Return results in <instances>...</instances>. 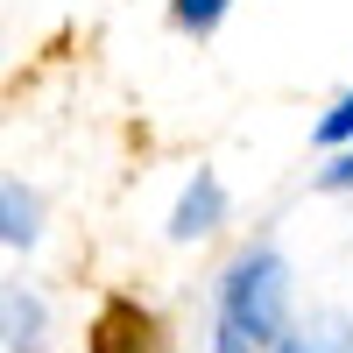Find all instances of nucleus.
Instances as JSON below:
<instances>
[{
	"mask_svg": "<svg viewBox=\"0 0 353 353\" xmlns=\"http://www.w3.org/2000/svg\"><path fill=\"white\" fill-rule=\"evenodd\" d=\"M36 241H43V198L0 176V248H36Z\"/></svg>",
	"mask_w": 353,
	"mask_h": 353,
	"instance_id": "nucleus-4",
	"label": "nucleus"
},
{
	"mask_svg": "<svg viewBox=\"0 0 353 353\" xmlns=\"http://www.w3.org/2000/svg\"><path fill=\"white\" fill-rule=\"evenodd\" d=\"M219 325L248 332L254 346L283 339V325H290V269H283L276 248H254V254H241L226 269V283H219Z\"/></svg>",
	"mask_w": 353,
	"mask_h": 353,
	"instance_id": "nucleus-1",
	"label": "nucleus"
},
{
	"mask_svg": "<svg viewBox=\"0 0 353 353\" xmlns=\"http://www.w3.org/2000/svg\"><path fill=\"white\" fill-rule=\"evenodd\" d=\"M318 184H325V191H353V156H339L325 176H318Z\"/></svg>",
	"mask_w": 353,
	"mask_h": 353,
	"instance_id": "nucleus-7",
	"label": "nucleus"
},
{
	"mask_svg": "<svg viewBox=\"0 0 353 353\" xmlns=\"http://www.w3.org/2000/svg\"><path fill=\"white\" fill-rule=\"evenodd\" d=\"M233 0H170V21L184 28V36H212V28L226 21Z\"/></svg>",
	"mask_w": 353,
	"mask_h": 353,
	"instance_id": "nucleus-5",
	"label": "nucleus"
},
{
	"mask_svg": "<svg viewBox=\"0 0 353 353\" xmlns=\"http://www.w3.org/2000/svg\"><path fill=\"white\" fill-rule=\"evenodd\" d=\"M219 219H226V184L212 170H198L184 184V198H176V212H170V241H205Z\"/></svg>",
	"mask_w": 353,
	"mask_h": 353,
	"instance_id": "nucleus-3",
	"label": "nucleus"
},
{
	"mask_svg": "<svg viewBox=\"0 0 353 353\" xmlns=\"http://www.w3.org/2000/svg\"><path fill=\"white\" fill-rule=\"evenodd\" d=\"M50 339V304L28 283H0V346L8 353H43Z\"/></svg>",
	"mask_w": 353,
	"mask_h": 353,
	"instance_id": "nucleus-2",
	"label": "nucleus"
},
{
	"mask_svg": "<svg viewBox=\"0 0 353 353\" xmlns=\"http://www.w3.org/2000/svg\"><path fill=\"white\" fill-rule=\"evenodd\" d=\"M318 141H325V149H339V141H353V92L325 113V121H318Z\"/></svg>",
	"mask_w": 353,
	"mask_h": 353,
	"instance_id": "nucleus-6",
	"label": "nucleus"
}]
</instances>
